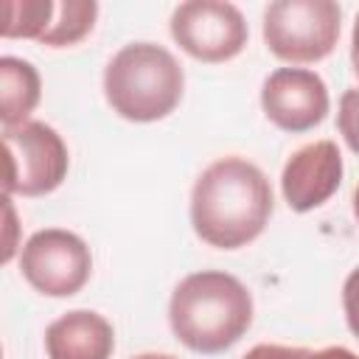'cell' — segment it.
<instances>
[{
	"label": "cell",
	"mask_w": 359,
	"mask_h": 359,
	"mask_svg": "<svg viewBox=\"0 0 359 359\" xmlns=\"http://www.w3.org/2000/svg\"><path fill=\"white\" fill-rule=\"evenodd\" d=\"M95 17H98V3L95 0H62V3H56L53 22H50L48 34L39 42L50 45V48L76 45L93 31Z\"/></svg>",
	"instance_id": "4fadbf2b"
},
{
	"label": "cell",
	"mask_w": 359,
	"mask_h": 359,
	"mask_svg": "<svg viewBox=\"0 0 359 359\" xmlns=\"http://www.w3.org/2000/svg\"><path fill=\"white\" fill-rule=\"evenodd\" d=\"M272 188L264 171L244 157L210 163L191 191L194 233L219 250L255 241L272 216Z\"/></svg>",
	"instance_id": "6da1fadb"
},
{
	"label": "cell",
	"mask_w": 359,
	"mask_h": 359,
	"mask_svg": "<svg viewBox=\"0 0 359 359\" xmlns=\"http://www.w3.org/2000/svg\"><path fill=\"white\" fill-rule=\"evenodd\" d=\"M311 351L306 348H289V345H275V342H261L250 348L241 359H309Z\"/></svg>",
	"instance_id": "2e32d148"
},
{
	"label": "cell",
	"mask_w": 359,
	"mask_h": 359,
	"mask_svg": "<svg viewBox=\"0 0 359 359\" xmlns=\"http://www.w3.org/2000/svg\"><path fill=\"white\" fill-rule=\"evenodd\" d=\"M53 0H3L0 34L6 39H42L53 22Z\"/></svg>",
	"instance_id": "7c38bea8"
},
{
	"label": "cell",
	"mask_w": 359,
	"mask_h": 359,
	"mask_svg": "<svg viewBox=\"0 0 359 359\" xmlns=\"http://www.w3.org/2000/svg\"><path fill=\"white\" fill-rule=\"evenodd\" d=\"M261 109L278 129L300 135L328 115V87L314 70L278 67L264 79Z\"/></svg>",
	"instance_id": "ba28073f"
},
{
	"label": "cell",
	"mask_w": 359,
	"mask_h": 359,
	"mask_svg": "<svg viewBox=\"0 0 359 359\" xmlns=\"http://www.w3.org/2000/svg\"><path fill=\"white\" fill-rule=\"evenodd\" d=\"M351 65H353V73L359 76V14L353 22V34H351Z\"/></svg>",
	"instance_id": "ac0fdd59"
},
{
	"label": "cell",
	"mask_w": 359,
	"mask_h": 359,
	"mask_svg": "<svg viewBox=\"0 0 359 359\" xmlns=\"http://www.w3.org/2000/svg\"><path fill=\"white\" fill-rule=\"evenodd\" d=\"M342 309H345L348 328L359 337V266L345 278V286H342Z\"/></svg>",
	"instance_id": "9a60e30c"
},
{
	"label": "cell",
	"mask_w": 359,
	"mask_h": 359,
	"mask_svg": "<svg viewBox=\"0 0 359 359\" xmlns=\"http://www.w3.org/2000/svg\"><path fill=\"white\" fill-rule=\"evenodd\" d=\"M45 351L48 359H112L115 331L98 311L76 309L48 325Z\"/></svg>",
	"instance_id": "30bf717a"
},
{
	"label": "cell",
	"mask_w": 359,
	"mask_h": 359,
	"mask_svg": "<svg viewBox=\"0 0 359 359\" xmlns=\"http://www.w3.org/2000/svg\"><path fill=\"white\" fill-rule=\"evenodd\" d=\"M6 146V196H45L56 191L67 177V146L62 135L42 123L25 121L20 126L3 129Z\"/></svg>",
	"instance_id": "5b68a950"
},
{
	"label": "cell",
	"mask_w": 359,
	"mask_h": 359,
	"mask_svg": "<svg viewBox=\"0 0 359 359\" xmlns=\"http://www.w3.org/2000/svg\"><path fill=\"white\" fill-rule=\"evenodd\" d=\"M309 359H359L353 351L342 348V345H328V348H320V351H311Z\"/></svg>",
	"instance_id": "e0dca14e"
},
{
	"label": "cell",
	"mask_w": 359,
	"mask_h": 359,
	"mask_svg": "<svg viewBox=\"0 0 359 359\" xmlns=\"http://www.w3.org/2000/svg\"><path fill=\"white\" fill-rule=\"evenodd\" d=\"M174 42L194 59L219 65L236 59L247 45L244 14L224 0H188L171 14Z\"/></svg>",
	"instance_id": "8992f818"
},
{
	"label": "cell",
	"mask_w": 359,
	"mask_h": 359,
	"mask_svg": "<svg viewBox=\"0 0 359 359\" xmlns=\"http://www.w3.org/2000/svg\"><path fill=\"white\" fill-rule=\"evenodd\" d=\"M174 337L194 353L233 348L252 323V294L227 272L202 269L182 278L168 303Z\"/></svg>",
	"instance_id": "7a4b0ae2"
},
{
	"label": "cell",
	"mask_w": 359,
	"mask_h": 359,
	"mask_svg": "<svg viewBox=\"0 0 359 359\" xmlns=\"http://www.w3.org/2000/svg\"><path fill=\"white\" fill-rule=\"evenodd\" d=\"M135 359H177V356H171V353H140Z\"/></svg>",
	"instance_id": "d6986e66"
},
{
	"label": "cell",
	"mask_w": 359,
	"mask_h": 359,
	"mask_svg": "<svg viewBox=\"0 0 359 359\" xmlns=\"http://www.w3.org/2000/svg\"><path fill=\"white\" fill-rule=\"evenodd\" d=\"M39 95H42V81H39L36 67L20 56H3L0 59V121H3V129L25 123L28 115L36 109Z\"/></svg>",
	"instance_id": "8fae6325"
},
{
	"label": "cell",
	"mask_w": 359,
	"mask_h": 359,
	"mask_svg": "<svg viewBox=\"0 0 359 359\" xmlns=\"http://www.w3.org/2000/svg\"><path fill=\"white\" fill-rule=\"evenodd\" d=\"M342 182V154L334 140L300 146L280 174V191L292 210L306 213L328 202Z\"/></svg>",
	"instance_id": "9c48e42d"
},
{
	"label": "cell",
	"mask_w": 359,
	"mask_h": 359,
	"mask_svg": "<svg viewBox=\"0 0 359 359\" xmlns=\"http://www.w3.org/2000/svg\"><path fill=\"white\" fill-rule=\"evenodd\" d=\"M353 213H356V219H359V185H356V191H353Z\"/></svg>",
	"instance_id": "ffe728a7"
},
{
	"label": "cell",
	"mask_w": 359,
	"mask_h": 359,
	"mask_svg": "<svg viewBox=\"0 0 359 359\" xmlns=\"http://www.w3.org/2000/svg\"><path fill=\"white\" fill-rule=\"evenodd\" d=\"M185 73L171 50L154 42L123 45L104 70V95L112 112L135 123L171 115L182 98Z\"/></svg>",
	"instance_id": "3957f363"
},
{
	"label": "cell",
	"mask_w": 359,
	"mask_h": 359,
	"mask_svg": "<svg viewBox=\"0 0 359 359\" xmlns=\"http://www.w3.org/2000/svg\"><path fill=\"white\" fill-rule=\"evenodd\" d=\"M339 20L334 0H275L264 11V42L283 62H320L337 48Z\"/></svg>",
	"instance_id": "277c9868"
},
{
	"label": "cell",
	"mask_w": 359,
	"mask_h": 359,
	"mask_svg": "<svg viewBox=\"0 0 359 359\" xmlns=\"http://www.w3.org/2000/svg\"><path fill=\"white\" fill-rule=\"evenodd\" d=\"M337 126L339 135L345 137L348 149L359 154V90H345L339 98V112H337Z\"/></svg>",
	"instance_id": "5bb4252c"
},
{
	"label": "cell",
	"mask_w": 359,
	"mask_h": 359,
	"mask_svg": "<svg viewBox=\"0 0 359 359\" xmlns=\"http://www.w3.org/2000/svg\"><path fill=\"white\" fill-rule=\"evenodd\" d=\"M22 278L48 297H70L84 289L93 272L90 247L70 230H36L20 252Z\"/></svg>",
	"instance_id": "52a82bcc"
}]
</instances>
